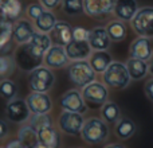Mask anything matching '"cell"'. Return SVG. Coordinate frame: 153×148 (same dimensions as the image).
Wrapping results in <instances>:
<instances>
[{
    "label": "cell",
    "mask_w": 153,
    "mask_h": 148,
    "mask_svg": "<svg viewBox=\"0 0 153 148\" xmlns=\"http://www.w3.org/2000/svg\"><path fill=\"white\" fill-rule=\"evenodd\" d=\"M30 87L32 92L47 93L55 84V75L50 70V67L39 66L30 72Z\"/></svg>",
    "instance_id": "obj_5"
},
{
    "label": "cell",
    "mask_w": 153,
    "mask_h": 148,
    "mask_svg": "<svg viewBox=\"0 0 153 148\" xmlns=\"http://www.w3.org/2000/svg\"><path fill=\"white\" fill-rule=\"evenodd\" d=\"M90 31L85 27H75L73 28V39L74 40H87Z\"/></svg>",
    "instance_id": "obj_36"
},
{
    "label": "cell",
    "mask_w": 153,
    "mask_h": 148,
    "mask_svg": "<svg viewBox=\"0 0 153 148\" xmlns=\"http://www.w3.org/2000/svg\"><path fill=\"white\" fill-rule=\"evenodd\" d=\"M22 0H0V12L8 22L18 20L22 15Z\"/></svg>",
    "instance_id": "obj_21"
},
{
    "label": "cell",
    "mask_w": 153,
    "mask_h": 148,
    "mask_svg": "<svg viewBox=\"0 0 153 148\" xmlns=\"http://www.w3.org/2000/svg\"><path fill=\"white\" fill-rule=\"evenodd\" d=\"M129 54L132 58L143 59V61H149V58L153 54V46L149 38L145 37H138L137 39H134L130 45Z\"/></svg>",
    "instance_id": "obj_15"
},
{
    "label": "cell",
    "mask_w": 153,
    "mask_h": 148,
    "mask_svg": "<svg viewBox=\"0 0 153 148\" xmlns=\"http://www.w3.org/2000/svg\"><path fill=\"white\" fill-rule=\"evenodd\" d=\"M91 50L97 51V50H108L110 46V37H109L106 27H95L90 31L89 38H87Z\"/></svg>",
    "instance_id": "obj_19"
},
{
    "label": "cell",
    "mask_w": 153,
    "mask_h": 148,
    "mask_svg": "<svg viewBox=\"0 0 153 148\" xmlns=\"http://www.w3.org/2000/svg\"><path fill=\"white\" fill-rule=\"evenodd\" d=\"M106 31H108L109 37L114 42H121L126 38V26L124 22L121 20H113L106 26Z\"/></svg>",
    "instance_id": "obj_29"
},
{
    "label": "cell",
    "mask_w": 153,
    "mask_h": 148,
    "mask_svg": "<svg viewBox=\"0 0 153 148\" xmlns=\"http://www.w3.org/2000/svg\"><path fill=\"white\" fill-rule=\"evenodd\" d=\"M100 111H101V119L105 123H109V124H116L121 119L120 106L113 101H106L100 108Z\"/></svg>",
    "instance_id": "obj_24"
},
{
    "label": "cell",
    "mask_w": 153,
    "mask_h": 148,
    "mask_svg": "<svg viewBox=\"0 0 153 148\" xmlns=\"http://www.w3.org/2000/svg\"><path fill=\"white\" fill-rule=\"evenodd\" d=\"M83 114L76 113V112H69L63 111L59 116L58 125L61 131H63L69 136H79L81 135L82 127H83Z\"/></svg>",
    "instance_id": "obj_8"
},
{
    "label": "cell",
    "mask_w": 153,
    "mask_h": 148,
    "mask_svg": "<svg viewBox=\"0 0 153 148\" xmlns=\"http://www.w3.org/2000/svg\"><path fill=\"white\" fill-rule=\"evenodd\" d=\"M62 0H40V4L43 5V8H46V10H54V8H56L59 4H61Z\"/></svg>",
    "instance_id": "obj_37"
},
{
    "label": "cell",
    "mask_w": 153,
    "mask_h": 148,
    "mask_svg": "<svg viewBox=\"0 0 153 148\" xmlns=\"http://www.w3.org/2000/svg\"><path fill=\"white\" fill-rule=\"evenodd\" d=\"M69 78L76 87H85L87 84L95 81V72L86 59L73 61L69 65Z\"/></svg>",
    "instance_id": "obj_4"
},
{
    "label": "cell",
    "mask_w": 153,
    "mask_h": 148,
    "mask_svg": "<svg viewBox=\"0 0 153 148\" xmlns=\"http://www.w3.org/2000/svg\"><path fill=\"white\" fill-rule=\"evenodd\" d=\"M0 148H5V147H0Z\"/></svg>",
    "instance_id": "obj_46"
},
{
    "label": "cell",
    "mask_w": 153,
    "mask_h": 148,
    "mask_svg": "<svg viewBox=\"0 0 153 148\" xmlns=\"http://www.w3.org/2000/svg\"><path fill=\"white\" fill-rule=\"evenodd\" d=\"M30 124H31V127L34 128L35 131H38L39 128H42V127L51 125V124H53V120H51V117L48 116V113H45V114H34Z\"/></svg>",
    "instance_id": "obj_34"
},
{
    "label": "cell",
    "mask_w": 153,
    "mask_h": 148,
    "mask_svg": "<svg viewBox=\"0 0 153 148\" xmlns=\"http://www.w3.org/2000/svg\"><path fill=\"white\" fill-rule=\"evenodd\" d=\"M30 43H31L32 46H35L39 51H42L43 54H46V51L53 45L50 35L46 34V32H40V31L34 32V35H32L31 39H30Z\"/></svg>",
    "instance_id": "obj_30"
},
{
    "label": "cell",
    "mask_w": 153,
    "mask_h": 148,
    "mask_svg": "<svg viewBox=\"0 0 153 148\" xmlns=\"http://www.w3.org/2000/svg\"><path fill=\"white\" fill-rule=\"evenodd\" d=\"M45 11V8H43L42 4H38V3H32V4H30L28 7H27L26 12H27V16H28L31 20H35V19L38 18V16L40 15V13Z\"/></svg>",
    "instance_id": "obj_35"
},
{
    "label": "cell",
    "mask_w": 153,
    "mask_h": 148,
    "mask_svg": "<svg viewBox=\"0 0 153 148\" xmlns=\"http://www.w3.org/2000/svg\"><path fill=\"white\" fill-rule=\"evenodd\" d=\"M148 72L153 75V54H152V57L149 58V61H148Z\"/></svg>",
    "instance_id": "obj_42"
},
{
    "label": "cell",
    "mask_w": 153,
    "mask_h": 148,
    "mask_svg": "<svg viewBox=\"0 0 153 148\" xmlns=\"http://www.w3.org/2000/svg\"><path fill=\"white\" fill-rule=\"evenodd\" d=\"M125 65H126V69L130 78L134 79V81L143 79L146 75V73H148V62L143 61V59H137L130 57Z\"/></svg>",
    "instance_id": "obj_23"
},
{
    "label": "cell",
    "mask_w": 153,
    "mask_h": 148,
    "mask_svg": "<svg viewBox=\"0 0 153 148\" xmlns=\"http://www.w3.org/2000/svg\"><path fill=\"white\" fill-rule=\"evenodd\" d=\"M15 59L13 57L8 55V54H0V77L1 78H7L11 74L15 72Z\"/></svg>",
    "instance_id": "obj_32"
},
{
    "label": "cell",
    "mask_w": 153,
    "mask_h": 148,
    "mask_svg": "<svg viewBox=\"0 0 153 148\" xmlns=\"http://www.w3.org/2000/svg\"><path fill=\"white\" fill-rule=\"evenodd\" d=\"M110 129L108 127V123L98 117H90L83 123V127L81 131V136L86 143L89 144H100L109 138Z\"/></svg>",
    "instance_id": "obj_2"
},
{
    "label": "cell",
    "mask_w": 153,
    "mask_h": 148,
    "mask_svg": "<svg viewBox=\"0 0 153 148\" xmlns=\"http://www.w3.org/2000/svg\"><path fill=\"white\" fill-rule=\"evenodd\" d=\"M51 42L58 46H66L73 40V27L66 22H58L56 20L55 26L53 27L50 32Z\"/></svg>",
    "instance_id": "obj_14"
},
{
    "label": "cell",
    "mask_w": 153,
    "mask_h": 148,
    "mask_svg": "<svg viewBox=\"0 0 153 148\" xmlns=\"http://www.w3.org/2000/svg\"><path fill=\"white\" fill-rule=\"evenodd\" d=\"M73 148H81V147H73Z\"/></svg>",
    "instance_id": "obj_45"
},
{
    "label": "cell",
    "mask_w": 153,
    "mask_h": 148,
    "mask_svg": "<svg viewBox=\"0 0 153 148\" xmlns=\"http://www.w3.org/2000/svg\"><path fill=\"white\" fill-rule=\"evenodd\" d=\"M43 62L50 69H61L69 64V57H67L63 46L51 45V47L46 51Z\"/></svg>",
    "instance_id": "obj_13"
},
{
    "label": "cell",
    "mask_w": 153,
    "mask_h": 148,
    "mask_svg": "<svg viewBox=\"0 0 153 148\" xmlns=\"http://www.w3.org/2000/svg\"><path fill=\"white\" fill-rule=\"evenodd\" d=\"M30 109L27 105L26 100H22V98H12V100H8L7 105H5V116L10 121L16 123V124H23L28 120L30 117Z\"/></svg>",
    "instance_id": "obj_9"
},
{
    "label": "cell",
    "mask_w": 153,
    "mask_h": 148,
    "mask_svg": "<svg viewBox=\"0 0 153 148\" xmlns=\"http://www.w3.org/2000/svg\"><path fill=\"white\" fill-rule=\"evenodd\" d=\"M66 54L70 61H82L87 59L91 54V47H90L87 40H74L73 39L69 45L65 46Z\"/></svg>",
    "instance_id": "obj_16"
},
{
    "label": "cell",
    "mask_w": 153,
    "mask_h": 148,
    "mask_svg": "<svg viewBox=\"0 0 153 148\" xmlns=\"http://www.w3.org/2000/svg\"><path fill=\"white\" fill-rule=\"evenodd\" d=\"M10 133V129H8V125L4 120H0V140L5 139Z\"/></svg>",
    "instance_id": "obj_39"
},
{
    "label": "cell",
    "mask_w": 153,
    "mask_h": 148,
    "mask_svg": "<svg viewBox=\"0 0 153 148\" xmlns=\"http://www.w3.org/2000/svg\"><path fill=\"white\" fill-rule=\"evenodd\" d=\"M43 58H45V54L38 50L35 46H32L30 42L19 45V47L15 51V55H13L16 66L23 72L28 73L36 67L42 66Z\"/></svg>",
    "instance_id": "obj_1"
},
{
    "label": "cell",
    "mask_w": 153,
    "mask_h": 148,
    "mask_svg": "<svg viewBox=\"0 0 153 148\" xmlns=\"http://www.w3.org/2000/svg\"><path fill=\"white\" fill-rule=\"evenodd\" d=\"M12 42V24L4 20L0 24V54H7Z\"/></svg>",
    "instance_id": "obj_27"
},
{
    "label": "cell",
    "mask_w": 153,
    "mask_h": 148,
    "mask_svg": "<svg viewBox=\"0 0 153 148\" xmlns=\"http://www.w3.org/2000/svg\"><path fill=\"white\" fill-rule=\"evenodd\" d=\"M18 140L20 141L26 148H30L38 143L36 131L31 127V124H26L19 129L18 132Z\"/></svg>",
    "instance_id": "obj_28"
},
{
    "label": "cell",
    "mask_w": 153,
    "mask_h": 148,
    "mask_svg": "<svg viewBox=\"0 0 153 148\" xmlns=\"http://www.w3.org/2000/svg\"><path fill=\"white\" fill-rule=\"evenodd\" d=\"M137 131V127L133 123V120L126 119V117H121L118 121L116 123V135L122 140L132 138Z\"/></svg>",
    "instance_id": "obj_26"
},
{
    "label": "cell",
    "mask_w": 153,
    "mask_h": 148,
    "mask_svg": "<svg viewBox=\"0 0 153 148\" xmlns=\"http://www.w3.org/2000/svg\"><path fill=\"white\" fill-rule=\"evenodd\" d=\"M4 20H7V19H5L4 16H3V13H1V12H0V24H1Z\"/></svg>",
    "instance_id": "obj_44"
},
{
    "label": "cell",
    "mask_w": 153,
    "mask_h": 148,
    "mask_svg": "<svg viewBox=\"0 0 153 148\" xmlns=\"http://www.w3.org/2000/svg\"><path fill=\"white\" fill-rule=\"evenodd\" d=\"M5 148H26L19 140H11L10 143L5 146Z\"/></svg>",
    "instance_id": "obj_40"
},
{
    "label": "cell",
    "mask_w": 153,
    "mask_h": 148,
    "mask_svg": "<svg viewBox=\"0 0 153 148\" xmlns=\"http://www.w3.org/2000/svg\"><path fill=\"white\" fill-rule=\"evenodd\" d=\"M30 148H46V147H43L42 144H39V143H36L35 146H32V147H30Z\"/></svg>",
    "instance_id": "obj_43"
},
{
    "label": "cell",
    "mask_w": 153,
    "mask_h": 148,
    "mask_svg": "<svg viewBox=\"0 0 153 148\" xmlns=\"http://www.w3.org/2000/svg\"><path fill=\"white\" fill-rule=\"evenodd\" d=\"M138 10L136 0H116L113 13L121 22H130Z\"/></svg>",
    "instance_id": "obj_17"
},
{
    "label": "cell",
    "mask_w": 153,
    "mask_h": 148,
    "mask_svg": "<svg viewBox=\"0 0 153 148\" xmlns=\"http://www.w3.org/2000/svg\"><path fill=\"white\" fill-rule=\"evenodd\" d=\"M26 102L28 105V109L32 114H45L48 113L53 108L51 98L48 97L47 93L40 92H32L26 98Z\"/></svg>",
    "instance_id": "obj_11"
},
{
    "label": "cell",
    "mask_w": 153,
    "mask_h": 148,
    "mask_svg": "<svg viewBox=\"0 0 153 148\" xmlns=\"http://www.w3.org/2000/svg\"><path fill=\"white\" fill-rule=\"evenodd\" d=\"M36 136L38 143L46 148H59L61 146V136L53 124L39 128L36 131Z\"/></svg>",
    "instance_id": "obj_18"
},
{
    "label": "cell",
    "mask_w": 153,
    "mask_h": 148,
    "mask_svg": "<svg viewBox=\"0 0 153 148\" xmlns=\"http://www.w3.org/2000/svg\"><path fill=\"white\" fill-rule=\"evenodd\" d=\"M62 10L70 16H75L83 12V0H62Z\"/></svg>",
    "instance_id": "obj_33"
},
{
    "label": "cell",
    "mask_w": 153,
    "mask_h": 148,
    "mask_svg": "<svg viewBox=\"0 0 153 148\" xmlns=\"http://www.w3.org/2000/svg\"><path fill=\"white\" fill-rule=\"evenodd\" d=\"M55 23H56V18L50 10H45L35 19V27H36V30L40 32H46V34H48L53 30Z\"/></svg>",
    "instance_id": "obj_25"
},
{
    "label": "cell",
    "mask_w": 153,
    "mask_h": 148,
    "mask_svg": "<svg viewBox=\"0 0 153 148\" xmlns=\"http://www.w3.org/2000/svg\"><path fill=\"white\" fill-rule=\"evenodd\" d=\"M116 0H83V12L95 19H103L113 12Z\"/></svg>",
    "instance_id": "obj_10"
},
{
    "label": "cell",
    "mask_w": 153,
    "mask_h": 148,
    "mask_svg": "<svg viewBox=\"0 0 153 148\" xmlns=\"http://www.w3.org/2000/svg\"><path fill=\"white\" fill-rule=\"evenodd\" d=\"M61 106L63 111L69 112H76V113H82L87 111V105L85 102L82 93H79L78 90L71 89L69 92H66L61 97Z\"/></svg>",
    "instance_id": "obj_12"
},
{
    "label": "cell",
    "mask_w": 153,
    "mask_h": 148,
    "mask_svg": "<svg viewBox=\"0 0 153 148\" xmlns=\"http://www.w3.org/2000/svg\"><path fill=\"white\" fill-rule=\"evenodd\" d=\"M34 26L26 19H18L15 26H12V39L18 45L30 42L31 37L34 35Z\"/></svg>",
    "instance_id": "obj_20"
},
{
    "label": "cell",
    "mask_w": 153,
    "mask_h": 148,
    "mask_svg": "<svg viewBox=\"0 0 153 148\" xmlns=\"http://www.w3.org/2000/svg\"><path fill=\"white\" fill-rule=\"evenodd\" d=\"M144 92H145L146 97L153 102V78H151L149 81H146L145 86H144Z\"/></svg>",
    "instance_id": "obj_38"
},
{
    "label": "cell",
    "mask_w": 153,
    "mask_h": 148,
    "mask_svg": "<svg viewBox=\"0 0 153 148\" xmlns=\"http://www.w3.org/2000/svg\"><path fill=\"white\" fill-rule=\"evenodd\" d=\"M18 96V86L12 79L3 78L0 81V97L5 100H12Z\"/></svg>",
    "instance_id": "obj_31"
},
{
    "label": "cell",
    "mask_w": 153,
    "mask_h": 148,
    "mask_svg": "<svg viewBox=\"0 0 153 148\" xmlns=\"http://www.w3.org/2000/svg\"><path fill=\"white\" fill-rule=\"evenodd\" d=\"M132 27L138 37H153V7L138 8L136 15L130 20Z\"/></svg>",
    "instance_id": "obj_7"
},
{
    "label": "cell",
    "mask_w": 153,
    "mask_h": 148,
    "mask_svg": "<svg viewBox=\"0 0 153 148\" xmlns=\"http://www.w3.org/2000/svg\"><path fill=\"white\" fill-rule=\"evenodd\" d=\"M82 97H83L87 106L98 109L108 101L109 92L106 85L93 81L82 89Z\"/></svg>",
    "instance_id": "obj_6"
},
{
    "label": "cell",
    "mask_w": 153,
    "mask_h": 148,
    "mask_svg": "<svg viewBox=\"0 0 153 148\" xmlns=\"http://www.w3.org/2000/svg\"><path fill=\"white\" fill-rule=\"evenodd\" d=\"M105 148H126L124 144H120V143H111V144H108Z\"/></svg>",
    "instance_id": "obj_41"
},
{
    "label": "cell",
    "mask_w": 153,
    "mask_h": 148,
    "mask_svg": "<svg viewBox=\"0 0 153 148\" xmlns=\"http://www.w3.org/2000/svg\"><path fill=\"white\" fill-rule=\"evenodd\" d=\"M102 74L105 85L109 87H113V89H125L132 81L129 73H128L126 65L121 64V62L113 61Z\"/></svg>",
    "instance_id": "obj_3"
},
{
    "label": "cell",
    "mask_w": 153,
    "mask_h": 148,
    "mask_svg": "<svg viewBox=\"0 0 153 148\" xmlns=\"http://www.w3.org/2000/svg\"><path fill=\"white\" fill-rule=\"evenodd\" d=\"M90 66L93 67V70H94L95 73H103L106 69H108V66L113 62V59H111V55L108 53L106 50H97L94 51V53L90 54Z\"/></svg>",
    "instance_id": "obj_22"
}]
</instances>
